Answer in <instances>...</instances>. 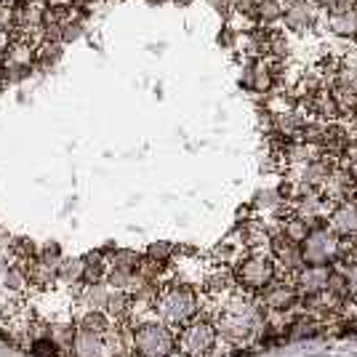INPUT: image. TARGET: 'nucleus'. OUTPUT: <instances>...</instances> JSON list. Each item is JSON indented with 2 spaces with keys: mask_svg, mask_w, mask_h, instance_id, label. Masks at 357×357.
I'll list each match as a JSON object with an SVG mask.
<instances>
[{
  "mask_svg": "<svg viewBox=\"0 0 357 357\" xmlns=\"http://www.w3.org/2000/svg\"><path fill=\"white\" fill-rule=\"evenodd\" d=\"M200 298L203 296L195 285L181 283V280H165L152 301V314L163 320L168 328L178 331L200 312Z\"/></svg>",
  "mask_w": 357,
  "mask_h": 357,
  "instance_id": "nucleus-1",
  "label": "nucleus"
},
{
  "mask_svg": "<svg viewBox=\"0 0 357 357\" xmlns=\"http://www.w3.org/2000/svg\"><path fill=\"white\" fill-rule=\"evenodd\" d=\"M134 357H168L176 352V331L168 328L158 317L136 320L131 333Z\"/></svg>",
  "mask_w": 357,
  "mask_h": 357,
  "instance_id": "nucleus-2",
  "label": "nucleus"
},
{
  "mask_svg": "<svg viewBox=\"0 0 357 357\" xmlns=\"http://www.w3.org/2000/svg\"><path fill=\"white\" fill-rule=\"evenodd\" d=\"M219 344L216 323L206 314H195L176 331V352L181 357H211Z\"/></svg>",
  "mask_w": 357,
  "mask_h": 357,
  "instance_id": "nucleus-3",
  "label": "nucleus"
},
{
  "mask_svg": "<svg viewBox=\"0 0 357 357\" xmlns=\"http://www.w3.org/2000/svg\"><path fill=\"white\" fill-rule=\"evenodd\" d=\"M232 272H235V280L240 288L259 294L278 278L280 269H278V261L272 259V253H245L232 267Z\"/></svg>",
  "mask_w": 357,
  "mask_h": 357,
  "instance_id": "nucleus-4",
  "label": "nucleus"
},
{
  "mask_svg": "<svg viewBox=\"0 0 357 357\" xmlns=\"http://www.w3.org/2000/svg\"><path fill=\"white\" fill-rule=\"evenodd\" d=\"M301 253H304V264H320L326 267L339 256V235H333L326 224L314 227L301 243Z\"/></svg>",
  "mask_w": 357,
  "mask_h": 357,
  "instance_id": "nucleus-5",
  "label": "nucleus"
},
{
  "mask_svg": "<svg viewBox=\"0 0 357 357\" xmlns=\"http://www.w3.org/2000/svg\"><path fill=\"white\" fill-rule=\"evenodd\" d=\"M32 67H38V43H32V40H19V38H8L3 73L11 75V77H22V75L30 73Z\"/></svg>",
  "mask_w": 357,
  "mask_h": 357,
  "instance_id": "nucleus-6",
  "label": "nucleus"
},
{
  "mask_svg": "<svg viewBox=\"0 0 357 357\" xmlns=\"http://www.w3.org/2000/svg\"><path fill=\"white\" fill-rule=\"evenodd\" d=\"M317 192L323 195L331 206H339V203H347V200H357V178H352L342 168H333L323 178V184L317 187Z\"/></svg>",
  "mask_w": 357,
  "mask_h": 357,
  "instance_id": "nucleus-7",
  "label": "nucleus"
},
{
  "mask_svg": "<svg viewBox=\"0 0 357 357\" xmlns=\"http://www.w3.org/2000/svg\"><path fill=\"white\" fill-rule=\"evenodd\" d=\"M269 253H272V259L278 261V269H280V272H288V275H294V272H298V269L304 267V253H301V243L291 240L288 235H283V232L272 238Z\"/></svg>",
  "mask_w": 357,
  "mask_h": 357,
  "instance_id": "nucleus-8",
  "label": "nucleus"
},
{
  "mask_svg": "<svg viewBox=\"0 0 357 357\" xmlns=\"http://www.w3.org/2000/svg\"><path fill=\"white\" fill-rule=\"evenodd\" d=\"M328 275H331V264H326V267H320V264H304L298 272H294L291 280H294L298 298L320 294L328 285Z\"/></svg>",
  "mask_w": 357,
  "mask_h": 357,
  "instance_id": "nucleus-9",
  "label": "nucleus"
},
{
  "mask_svg": "<svg viewBox=\"0 0 357 357\" xmlns=\"http://www.w3.org/2000/svg\"><path fill=\"white\" fill-rule=\"evenodd\" d=\"M283 22L288 30H312L314 22H317V6H314L312 0H285Z\"/></svg>",
  "mask_w": 357,
  "mask_h": 357,
  "instance_id": "nucleus-10",
  "label": "nucleus"
},
{
  "mask_svg": "<svg viewBox=\"0 0 357 357\" xmlns=\"http://www.w3.org/2000/svg\"><path fill=\"white\" fill-rule=\"evenodd\" d=\"M326 22L333 35H342V38H352L357 40V0H349L339 8L328 11Z\"/></svg>",
  "mask_w": 357,
  "mask_h": 357,
  "instance_id": "nucleus-11",
  "label": "nucleus"
},
{
  "mask_svg": "<svg viewBox=\"0 0 357 357\" xmlns=\"http://www.w3.org/2000/svg\"><path fill=\"white\" fill-rule=\"evenodd\" d=\"M326 227L333 235H357V200H347L333 206L326 219Z\"/></svg>",
  "mask_w": 357,
  "mask_h": 357,
  "instance_id": "nucleus-12",
  "label": "nucleus"
},
{
  "mask_svg": "<svg viewBox=\"0 0 357 357\" xmlns=\"http://www.w3.org/2000/svg\"><path fill=\"white\" fill-rule=\"evenodd\" d=\"M109 294L112 288L99 280V283H77L75 288V304L86 310H107V301H109Z\"/></svg>",
  "mask_w": 357,
  "mask_h": 357,
  "instance_id": "nucleus-13",
  "label": "nucleus"
},
{
  "mask_svg": "<svg viewBox=\"0 0 357 357\" xmlns=\"http://www.w3.org/2000/svg\"><path fill=\"white\" fill-rule=\"evenodd\" d=\"M102 349H105V336L91 333L86 328H77L73 349H70L75 357H102Z\"/></svg>",
  "mask_w": 357,
  "mask_h": 357,
  "instance_id": "nucleus-14",
  "label": "nucleus"
},
{
  "mask_svg": "<svg viewBox=\"0 0 357 357\" xmlns=\"http://www.w3.org/2000/svg\"><path fill=\"white\" fill-rule=\"evenodd\" d=\"M77 328H86L91 333H99V336H105L107 331L112 328V317L105 312V310H86V312L77 314Z\"/></svg>",
  "mask_w": 357,
  "mask_h": 357,
  "instance_id": "nucleus-15",
  "label": "nucleus"
},
{
  "mask_svg": "<svg viewBox=\"0 0 357 357\" xmlns=\"http://www.w3.org/2000/svg\"><path fill=\"white\" fill-rule=\"evenodd\" d=\"M253 19L261 27H272V24L283 22V0H259L256 11H253Z\"/></svg>",
  "mask_w": 357,
  "mask_h": 357,
  "instance_id": "nucleus-16",
  "label": "nucleus"
},
{
  "mask_svg": "<svg viewBox=\"0 0 357 357\" xmlns=\"http://www.w3.org/2000/svg\"><path fill=\"white\" fill-rule=\"evenodd\" d=\"M142 261V253L136 251H109V267L112 272H123V275H134Z\"/></svg>",
  "mask_w": 357,
  "mask_h": 357,
  "instance_id": "nucleus-17",
  "label": "nucleus"
},
{
  "mask_svg": "<svg viewBox=\"0 0 357 357\" xmlns=\"http://www.w3.org/2000/svg\"><path fill=\"white\" fill-rule=\"evenodd\" d=\"M59 280L67 285H77L86 280V259H64L59 264Z\"/></svg>",
  "mask_w": 357,
  "mask_h": 357,
  "instance_id": "nucleus-18",
  "label": "nucleus"
},
{
  "mask_svg": "<svg viewBox=\"0 0 357 357\" xmlns=\"http://www.w3.org/2000/svg\"><path fill=\"white\" fill-rule=\"evenodd\" d=\"M75 333H77V323H75V320L73 323H54L51 331H48V336L59 344L64 352H70V349H73Z\"/></svg>",
  "mask_w": 357,
  "mask_h": 357,
  "instance_id": "nucleus-19",
  "label": "nucleus"
},
{
  "mask_svg": "<svg viewBox=\"0 0 357 357\" xmlns=\"http://www.w3.org/2000/svg\"><path fill=\"white\" fill-rule=\"evenodd\" d=\"M30 355L32 357H61L64 349H61L51 336H38V339L30 344Z\"/></svg>",
  "mask_w": 357,
  "mask_h": 357,
  "instance_id": "nucleus-20",
  "label": "nucleus"
},
{
  "mask_svg": "<svg viewBox=\"0 0 357 357\" xmlns=\"http://www.w3.org/2000/svg\"><path fill=\"white\" fill-rule=\"evenodd\" d=\"M11 251H14L16 261H32V259L40 256V245H35V243L27 238H19L11 243Z\"/></svg>",
  "mask_w": 357,
  "mask_h": 357,
  "instance_id": "nucleus-21",
  "label": "nucleus"
},
{
  "mask_svg": "<svg viewBox=\"0 0 357 357\" xmlns=\"http://www.w3.org/2000/svg\"><path fill=\"white\" fill-rule=\"evenodd\" d=\"M339 168L347 171L352 178H357V139H352V142L339 152Z\"/></svg>",
  "mask_w": 357,
  "mask_h": 357,
  "instance_id": "nucleus-22",
  "label": "nucleus"
},
{
  "mask_svg": "<svg viewBox=\"0 0 357 357\" xmlns=\"http://www.w3.org/2000/svg\"><path fill=\"white\" fill-rule=\"evenodd\" d=\"M174 253H176V245H171V243H155V245L147 248V256L158 259V261H165V264H168V259H171Z\"/></svg>",
  "mask_w": 357,
  "mask_h": 357,
  "instance_id": "nucleus-23",
  "label": "nucleus"
},
{
  "mask_svg": "<svg viewBox=\"0 0 357 357\" xmlns=\"http://www.w3.org/2000/svg\"><path fill=\"white\" fill-rule=\"evenodd\" d=\"M317 8H326L328 11H333V8H339V6H344V3H349V0H312Z\"/></svg>",
  "mask_w": 357,
  "mask_h": 357,
  "instance_id": "nucleus-24",
  "label": "nucleus"
},
{
  "mask_svg": "<svg viewBox=\"0 0 357 357\" xmlns=\"http://www.w3.org/2000/svg\"><path fill=\"white\" fill-rule=\"evenodd\" d=\"M6 43H8V38H0V73H3V61H6Z\"/></svg>",
  "mask_w": 357,
  "mask_h": 357,
  "instance_id": "nucleus-25",
  "label": "nucleus"
},
{
  "mask_svg": "<svg viewBox=\"0 0 357 357\" xmlns=\"http://www.w3.org/2000/svg\"><path fill=\"white\" fill-rule=\"evenodd\" d=\"M75 6H80V8H86V6H93V3H99V0H73Z\"/></svg>",
  "mask_w": 357,
  "mask_h": 357,
  "instance_id": "nucleus-26",
  "label": "nucleus"
}]
</instances>
